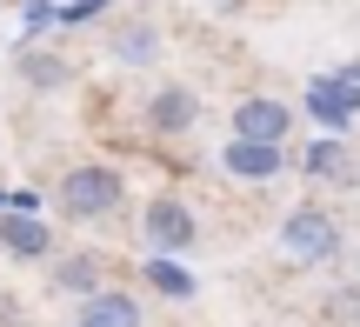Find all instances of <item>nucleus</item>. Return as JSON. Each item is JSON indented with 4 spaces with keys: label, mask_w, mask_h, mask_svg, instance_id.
Wrapping results in <instances>:
<instances>
[{
    "label": "nucleus",
    "mask_w": 360,
    "mask_h": 327,
    "mask_svg": "<svg viewBox=\"0 0 360 327\" xmlns=\"http://www.w3.org/2000/svg\"><path fill=\"white\" fill-rule=\"evenodd\" d=\"M53 200H60V214L74 227H107L127 214V174L107 167V160H74L60 174V187H53Z\"/></svg>",
    "instance_id": "f257e3e1"
},
{
    "label": "nucleus",
    "mask_w": 360,
    "mask_h": 327,
    "mask_svg": "<svg viewBox=\"0 0 360 327\" xmlns=\"http://www.w3.org/2000/svg\"><path fill=\"white\" fill-rule=\"evenodd\" d=\"M281 248H287V261H300V267H334L347 241H340V221H334V214L307 200V207H294L281 221Z\"/></svg>",
    "instance_id": "f03ea898"
},
{
    "label": "nucleus",
    "mask_w": 360,
    "mask_h": 327,
    "mask_svg": "<svg viewBox=\"0 0 360 327\" xmlns=\"http://www.w3.org/2000/svg\"><path fill=\"white\" fill-rule=\"evenodd\" d=\"M141 241H147V254H193L200 248V221H193V207L180 194H154L141 207Z\"/></svg>",
    "instance_id": "7ed1b4c3"
},
{
    "label": "nucleus",
    "mask_w": 360,
    "mask_h": 327,
    "mask_svg": "<svg viewBox=\"0 0 360 327\" xmlns=\"http://www.w3.org/2000/svg\"><path fill=\"white\" fill-rule=\"evenodd\" d=\"M200 94L187 87V80H160L154 94H147V107H141V127L154 134V141H187L193 127H200Z\"/></svg>",
    "instance_id": "20e7f679"
},
{
    "label": "nucleus",
    "mask_w": 360,
    "mask_h": 327,
    "mask_svg": "<svg viewBox=\"0 0 360 327\" xmlns=\"http://www.w3.org/2000/svg\"><path fill=\"white\" fill-rule=\"evenodd\" d=\"M307 114L321 120L327 134H347L354 120H360V80H347V74H314L307 80Z\"/></svg>",
    "instance_id": "39448f33"
},
{
    "label": "nucleus",
    "mask_w": 360,
    "mask_h": 327,
    "mask_svg": "<svg viewBox=\"0 0 360 327\" xmlns=\"http://www.w3.org/2000/svg\"><path fill=\"white\" fill-rule=\"evenodd\" d=\"M287 134H294V107L274 101V94H247L240 107H233V141H267V147H287Z\"/></svg>",
    "instance_id": "423d86ee"
},
{
    "label": "nucleus",
    "mask_w": 360,
    "mask_h": 327,
    "mask_svg": "<svg viewBox=\"0 0 360 327\" xmlns=\"http://www.w3.org/2000/svg\"><path fill=\"white\" fill-rule=\"evenodd\" d=\"M0 254H7V261H53V254H60V234H53V221H40V214L7 207L0 214Z\"/></svg>",
    "instance_id": "0eeeda50"
},
{
    "label": "nucleus",
    "mask_w": 360,
    "mask_h": 327,
    "mask_svg": "<svg viewBox=\"0 0 360 327\" xmlns=\"http://www.w3.org/2000/svg\"><path fill=\"white\" fill-rule=\"evenodd\" d=\"M107 274H114V267H107L101 248H74V254H53V261H47V288H53V294H74V301L101 294Z\"/></svg>",
    "instance_id": "6e6552de"
},
{
    "label": "nucleus",
    "mask_w": 360,
    "mask_h": 327,
    "mask_svg": "<svg viewBox=\"0 0 360 327\" xmlns=\"http://www.w3.org/2000/svg\"><path fill=\"white\" fill-rule=\"evenodd\" d=\"M160 27L147 20V13H120L114 27H107V60H120V67H154L160 60Z\"/></svg>",
    "instance_id": "1a4fd4ad"
},
{
    "label": "nucleus",
    "mask_w": 360,
    "mask_h": 327,
    "mask_svg": "<svg viewBox=\"0 0 360 327\" xmlns=\"http://www.w3.org/2000/svg\"><path fill=\"white\" fill-rule=\"evenodd\" d=\"M74 327H147L141 294H127V288H101V294H87V301H80V314H74Z\"/></svg>",
    "instance_id": "9d476101"
},
{
    "label": "nucleus",
    "mask_w": 360,
    "mask_h": 327,
    "mask_svg": "<svg viewBox=\"0 0 360 327\" xmlns=\"http://www.w3.org/2000/svg\"><path fill=\"white\" fill-rule=\"evenodd\" d=\"M220 167H227L233 181H274V174H287V147H267V141H227V147H220Z\"/></svg>",
    "instance_id": "9b49d317"
},
{
    "label": "nucleus",
    "mask_w": 360,
    "mask_h": 327,
    "mask_svg": "<svg viewBox=\"0 0 360 327\" xmlns=\"http://www.w3.org/2000/svg\"><path fill=\"white\" fill-rule=\"evenodd\" d=\"M141 281H147V288L160 294V301H193V294H200V281H193V267H187V261H174V254H147Z\"/></svg>",
    "instance_id": "f8f14e48"
},
{
    "label": "nucleus",
    "mask_w": 360,
    "mask_h": 327,
    "mask_svg": "<svg viewBox=\"0 0 360 327\" xmlns=\"http://www.w3.org/2000/svg\"><path fill=\"white\" fill-rule=\"evenodd\" d=\"M20 80L34 94H60L67 80H74V60H67V53H47V47H27L20 53Z\"/></svg>",
    "instance_id": "ddd939ff"
},
{
    "label": "nucleus",
    "mask_w": 360,
    "mask_h": 327,
    "mask_svg": "<svg viewBox=\"0 0 360 327\" xmlns=\"http://www.w3.org/2000/svg\"><path fill=\"white\" fill-rule=\"evenodd\" d=\"M300 174H307V181H340V174H347V147H340L334 134L314 141L307 154H300Z\"/></svg>",
    "instance_id": "4468645a"
},
{
    "label": "nucleus",
    "mask_w": 360,
    "mask_h": 327,
    "mask_svg": "<svg viewBox=\"0 0 360 327\" xmlns=\"http://www.w3.org/2000/svg\"><path fill=\"white\" fill-rule=\"evenodd\" d=\"M101 7H114V0H74V7H60V20H67V27H80V20H94Z\"/></svg>",
    "instance_id": "2eb2a0df"
},
{
    "label": "nucleus",
    "mask_w": 360,
    "mask_h": 327,
    "mask_svg": "<svg viewBox=\"0 0 360 327\" xmlns=\"http://www.w3.org/2000/svg\"><path fill=\"white\" fill-rule=\"evenodd\" d=\"M347 80H360V67H347Z\"/></svg>",
    "instance_id": "dca6fc26"
},
{
    "label": "nucleus",
    "mask_w": 360,
    "mask_h": 327,
    "mask_svg": "<svg viewBox=\"0 0 360 327\" xmlns=\"http://www.w3.org/2000/svg\"><path fill=\"white\" fill-rule=\"evenodd\" d=\"M67 327H74V321H67Z\"/></svg>",
    "instance_id": "f3484780"
}]
</instances>
